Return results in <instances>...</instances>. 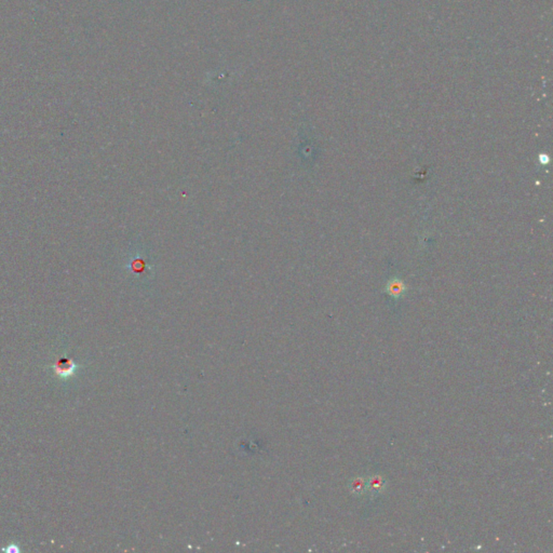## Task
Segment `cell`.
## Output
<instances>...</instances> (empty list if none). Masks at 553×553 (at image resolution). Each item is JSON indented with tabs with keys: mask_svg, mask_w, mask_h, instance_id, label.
I'll list each match as a JSON object with an SVG mask.
<instances>
[{
	"mask_svg": "<svg viewBox=\"0 0 553 553\" xmlns=\"http://www.w3.org/2000/svg\"><path fill=\"white\" fill-rule=\"evenodd\" d=\"M76 368L77 366L74 363L73 360L67 358H62L57 363H55L54 371H55V374L61 377H68L74 374Z\"/></svg>",
	"mask_w": 553,
	"mask_h": 553,
	"instance_id": "obj_2",
	"label": "cell"
},
{
	"mask_svg": "<svg viewBox=\"0 0 553 553\" xmlns=\"http://www.w3.org/2000/svg\"><path fill=\"white\" fill-rule=\"evenodd\" d=\"M404 291V288H403V285L400 284V282H393L391 285L388 287V292L390 293V295H393L395 297H399L402 292Z\"/></svg>",
	"mask_w": 553,
	"mask_h": 553,
	"instance_id": "obj_4",
	"label": "cell"
},
{
	"mask_svg": "<svg viewBox=\"0 0 553 553\" xmlns=\"http://www.w3.org/2000/svg\"><path fill=\"white\" fill-rule=\"evenodd\" d=\"M387 487V481L381 474H373L368 479V493L375 497L383 494Z\"/></svg>",
	"mask_w": 553,
	"mask_h": 553,
	"instance_id": "obj_1",
	"label": "cell"
},
{
	"mask_svg": "<svg viewBox=\"0 0 553 553\" xmlns=\"http://www.w3.org/2000/svg\"><path fill=\"white\" fill-rule=\"evenodd\" d=\"M350 493L355 496H363L368 493V479L362 476L352 477L349 482Z\"/></svg>",
	"mask_w": 553,
	"mask_h": 553,
	"instance_id": "obj_3",
	"label": "cell"
}]
</instances>
